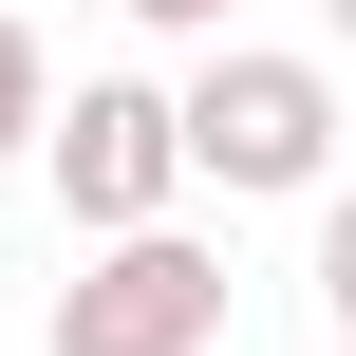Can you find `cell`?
<instances>
[{
  "label": "cell",
  "instance_id": "1",
  "mask_svg": "<svg viewBox=\"0 0 356 356\" xmlns=\"http://www.w3.org/2000/svg\"><path fill=\"white\" fill-rule=\"evenodd\" d=\"M207 319H225V282H207L188 244H113V263L56 300V356H188Z\"/></svg>",
  "mask_w": 356,
  "mask_h": 356
},
{
  "label": "cell",
  "instance_id": "2",
  "mask_svg": "<svg viewBox=\"0 0 356 356\" xmlns=\"http://www.w3.org/2000/svg\"><path fill=\"white\" fill-rule=\"evenodd\" d=\"M188 150H207L225 188H300V169H319V75H300V56H225L207 113H188Z\"/></svg>",
  "mask_w": 356,
  "mask_h": 356
},
{
  "label": "cell",
  "instance_id": "3",
  "mask_svg": "<svg viewBox=\"0 0 356 356\" xmlns=\"http://www.w3.org/2000/svg\"><path fill=\"white\" fill-rule=\"evenodd\" d=\"M169 150H188V113H150V94H75V131H56L75 207H150V188H169Z\"/></svg>",
  "mask_w": 356,
  "mask_h": 356
},
{
  "label": "cell",
  "instance_id": "4",
  "mask_svg": "<svg viewBox=\"0 0 356 356\" xmlns=\"http://www.w3.org/2000/svg\"><path fill=\"white\" fill-rule=\"evenodd\" d=\"M19 94H38V56H19V38H0V131H19Z\"/></svg>",
  "mask_w": 356,
  "mask_h": 356
},
{
  "label": "cell",
  "instance_id": "5",
  "mask_svg": "<svg viewBox=\"0 0 356 356\" xmlns=\"http://www.w3.org/2000/svg\"><path fill=\"white\" fill-rule=\"evenodd\" d=\"M319 263H338V319H356V207H338V244H319Z\"/></svg>",
  "mask_w": 356,
  "mask_h": 356
},
{
  "label": "cell",
  "instance_id": "6",
  "mask_svg": "<svg viewBox=\"0 0 356 356\" xmlns=\"http://www.w3.org/2000/svg\"><path fill=\"white\" fill-rule=\"evenodd\" d=\"M150 19H225V0H150Z\"/></svg>",
  "mask_w": 356,
  "mask_h": 356
},
{
  "label": "cell",
  "instance_id": "7",
  "mask_svg": "<svg viewBox=\"0 0 356 356\" xmlns=\"http://www.w3.org/2000/svg\"><path fill=\"white\" fill-rule=\"evenodd\" d=\"M338 19H356V0H338Z\"/></svg>",
  "mask_w": 356,
  "mask_h": 356
}]
</instances>
